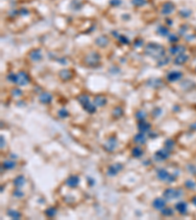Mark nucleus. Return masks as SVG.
I'll use <instances>...</instances> for the list:
<instances>
[{
  "label": "nucleus",
  "mask_w": 196,
  "mask_h": 220,
  "mask_svg": "<svg viewBox=\"0 0 196 220\" xmlns=\"http://www.w3.org/2000/svg\"><path fill=\"white\" fill-rule=\"evenodd\" d=\"M95 101H96V104L98 106H103L105 103H106V99H105L104 97L99 96V97H96Z\"/></svg>",
  "instance_id": "obj_9"
},
{
  "label": "nucleus",
  "mask_w": 196,
  "mask_h": 220,
  "mask_svg": "<svg viewBox=\"0 0 196 220\" xmlns=\"http://www.w3.org/2000/svg\"><path fill=\"white\" fill-rule=\"evenodd\" d=\"M177 208L180 212H183V211L185 210V204H184L183 202H180V204H177Z\"/></svg>",
  "instance_id": "obj_12"
},
{
  "label": "nucleus",
  "mask_w": 196,
  "mask_h": 220,
  "mask_svg": "<svg viewBox=\"0 0 196 220\" xmlns=\"http://www.w3.org/2000/svg\"><path fill=\"white\" fill-rule=\"evenodd\" d=\"M17 82L20 85H25L29 82V76L26 75L25 72H20L18 76H17Z\"/></svg>",
  "instance_id": "obj_3"
},
{
  "label": "nucleus",
  "mask_w": 196,
  "mask_h": 220,
  "mask_svg": "<svg viewBox=\"0 0 196 220\" xmlns=\"http://www.w3.org/2000/svg\"><path fill=\"white\" fill-rule=\"evenodd\" d=\"M78 180L77 177H72L67 181V184L70 185V186H75V185L78 184Z\"/></svg>",
  "instance_id": "obj_10"
},
{
  "label": "nucleus",
  "mask_w": 196,
  "mask_h": 220,
  "mask_svg": "<svg viewBox=\"0 0 196 220\" xmlns=\"http://www.w3.org/2000/svg\"><path fill=\"white\" fill-rule=\"evenodd\" d=\"M142 154V151L140 150V148H134L133 150V155H135V157H139L140 155Z\"/></svg>",
  "instance_id": "obj_13"
},
{
  "label": "nucleus",
  "mask_w": 196,
  "mask_h": 220,
  "mask_svg": "<svg viewBox=\"0 0 196 220\" xmlns=\"http://www.w3.org/2000/svg\"><path fill=\"white\" fill-rule=\"evenodd\" d=\"M171 41H172V42H175V41H177V37H175V35H172V36H171Z\"/></svg>",
  "instance_id": "obj_16"
},
{
  "label": "nucleus",
  "mask_w": 196,
  "mask_h": 220,
  "mask_svg": "<svg viewBox=\"0 0 196 220\" xmlns=\"http://www.w3.org/2000/svg\"><path fill=\"white\" fill-rule=\"evenodd\" d=\"M133 3L135 6H142L146 3V0H133Z\"/></svg>",
  "instance_id": "obj_11"
},
{
  "label": "nucleus",
  "mask_w": 196,
  "mask_h": 220,
  "mask_svg": "<svg viewBox=\"0 0 196 220\" xmlns=\"http://www.w3.org/2000/svg\"><path fill=\"white\" fill-rule=\"evenodd\" d=\"M146 53L150 56H163L164 53H161V51L164 52V49L162 46L157 45V44H148L146 47Z\"/></svg>",
  "instance_id": "obj_1"
},
{
  "label": "nucleus",
  "mask_w": 196,
  "mask_h": 220,
  "mask_svg": "<svg viewBox=\"0 0 196 220\" xmlns=\"http://www.w3.org/2000/svg\"><path fill=\"white\" fill-rule=\"evenodd\" d=\"M181 72H177V70H174V72H171L168 75V80H170V81H175V80H177V79H180V77H181Z\"/></svg>",
  "instance_id": "obj_4"
},
{
  "label": "nucleus",
  "mask_w": 196,
  "mask_h": 220,
  "mask_svg": "<svg viewBox=\"0 0 196 220\" xmlns=\"http://www.w3.org/2000/svg\"><path fill=\"white\" fill-rule=\"evenodd\" d=\"M174 10H175V5L172 2H166L162 6V13L165 15L171 14Z\"/></svg>",
  "instance_id": "obj_2"
},
{
  "label": "nucleus",
  "mask_w": 196,
  "mask_h": 220,
  "mask_svg": "<svg viewBox=\"0 0 196 220\" xmlns=\"http://www.w3.org/2000/svg\"><path fill=\"white\" fill-rule=\"evenodd\" d=\"M193 202H194V204H196V197H195V198H194V199H193Z\"/></svg>",
  "instance_id": "obj_17"
},
{
  "label": "nucleus",
  "mask_w": 196,
  "mask_h": 220,
  "mask_svg": "<svg viewBox=\"0 0 196 220\" xmlns=\"http://www.w3.org/2000/svg\"><path fill=\"white\" fill-rule=\"evenodd\" d=\"M184 50L185 49H184L182 46H174L170 49V52L174 55H175V54L180 55V54H182V52H184Z\"/></svg>",
  "instance_id": "obj_6"
},
{
  "label": "nucleus",
  "mask_w": 196,
  "mask_h": 220,
  "mask_svg": "<svg viewBox=\"0 0 196 220\" xmlns=\"http://www.w3.org/2000/svg\"><path fill=\"white\" fill-rule=\"evenodd\" d=\"M188 60V57H187L186 55L184 54H180L177 56V58H175V64H177V65H181L183 63H185V62Z\"/></svg>",
  "instance_id": "obj_5"
},
{
  "label": "nucleus",
  "mask_w": 196,
  "mask_h": 220,
  "mask_svg": "<svg viewBox=\"0 0 196 220\" xmlns=\"http://www.w3.org/2000/svg\"><path fill=\"white\" fill-rule=\"evenodd\" d=\"M33 53H34V55H31V58L33 59V60H36V61H37V60H39V58H37V55H40V53H39V51H33Z\"/></svg>",
  "instance_id": "obj_14"
},
{
  "label": "nucleus",
  "mask_w": 196,
  "mask_h": 220,
  "mask_svg": "<svg viewBox=\"0 0 196 220\" xmlns=\"http://www.w3.org/2000/svg\"><path fill=\"white\" fill-rule=\"evenodd\" d=\"M52 100V96L48 93H43L41 96H40V101L42 103H49Z\"/></svg>",
  "instance_id": "obj_7"
},
{
  "label": "nucleus",
  "mask_w": 196,
  "mask_h": 220,
  "mask_svg": "<svg viewBox=\"0 0 196 220\" xmlns=\"http://www.w3.org/2000/svg\"><path fill=\"white\" fill-rule=\"evenodd\" d=\"M59 114L62 117H64V116H68V111H65V109H63V110H61L60 111H59Z\"/></svg>",
  "instance_id": "obj_15"
},
{
  "label": "nucleus",
  "mask_w": 196,
  "mask_h": 220,
  "mask_svg": "<svg viewBox=\"0 0 196 220\" xmlns=\"http://www.w3.org/2000/svg\"><path fill=\"white\" fill-rule=\"evenodd\" d=\"M164 205H165V202L162 201L161 199H158L156 201L154 202V207L158 208V209H160V208H162Z\"/></svg>",
  "instance_id": "obj_8"
}]
</instances>
